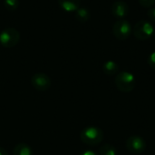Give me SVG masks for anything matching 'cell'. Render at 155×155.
<instances>
[{
    "label": "cell",
    "mask_w": 155,
    "mask_h": 155,
    "mask_svg": "<svg viewBox=\"0 0 155 155\" xmlns=\"http://www.w3.org/2000/svg\"><path fill=\"white\" fill-rule=\"evenodd\" d=\"M5 7L9 11H15L19 6V0H4Z\"/></svg>",
    "instance_id": "obj_14"
},
{
    "label": "cell",
    "mask_w": 155,
    "mask_h": 155,
    "mask_svg": "<svg viewBox=\"0 0 155 155\" xmlns=\"http://www.w3.org/2000/svg\"><path fill=\"white\" fill-rule=\"evenodd\" d=\"M148 64L155 70V52H153L149 56H148Z\"/></svg>",
    "instance_id": "obj_16"
},
{
    "label": "cell",
    "mask_w": 155,
    "mask_h": 155,
    "mask_svg": "<svg viewBox=\"0 0 155 155\" xmlns=\"http://www.w3.org/2000/svg\"><path fill=\"white\" fill-rule=\"evenodd\" d=\"M20 40V33L13 27H7L0 32V45L6 48L15 46Z\"/></svg>",
    "instance_id": "obj_3"
},
{
    "label": "cell",
    "mask_w": 155,
    "mask_h": 155,
    "mask_svg": "<svg viewBox=\"0 0 155 155\" xmlns=\"http://www.w3.org/2000/svg\"><path fill=\"white\" fill-rule=\"evenodd\" d=\"M140 5L145 8H150L152 7L155 3V0H138Z\"/></svg>",
    "instance_id": "obj_15"
},
{
    "label": "cell",
    "mask_w": 155,
    "mask_h": 155,
    "mask_svg": "<svg viewBox=\"0 0 155 155\" xmlns=\"http://www.w3.org/2000/svg\"><path fill=\"white\" fill-rule=\"evenodd\" d=\"M0 155H8V153H7V152L4 148L0 147Z\"/></svg>",
    "instance_id": "obj_19"
},
{
    "label": "cell",
    "mask_w": 155,
    "mask_h": 155,
    "mask_svg": "<svg viewBox=\"0 0 155 155\" xmlns=\"http://www.w3.org/2000/svg\"><path fill=\"white\" fill-rule=\"evenodd\" d=\"M154 27L153 25L146 21V20H141L136 23L134 25V28L133 29V33L134 36L139 40H147L154 34Z\"/></svg>",
    "instance_id": "obj_4"
},
{
    "label": "cell",
    "mask_w": 155,
    "mask_h": 155,
    "mask_svg": "<svg viewBox=\"0 0 155 155\" xmlns=\"http://www.w3.org/2000/svg\"><path fill=\"white\" fill-rule=\"evenodd\" d=\"M60 7L66 12H75L81 4V0H58Z\"/></svg>",
    "instance_id": "obj_9"
},
{
    "label": "cell",
    "mask_w": 155,
    "mask_h": 155,
    "mask_svg": "<svg viewBox=\"0 0 155 155\" xmlns=\"http://www.w3.org/2000/svg\"><path fill=\"white\" fill-rule=\"evenodd\" d=\"M133 33L131 24L125 19H119L113 26V34L118 40H126Z\"/></svg>",
    "instance_id": "obj_5"
},
{
    "label": "cell",
    "mask_w": 155,
    "mask_h": 155,
    "mask_svg": "<svg viewBox=\"0 0 155 155\" xmlns=\"http://www.w3.org/2000/svg\"><path fill=\"white\" fill-rule=\"evenodd\" d=\"M75 18L81 22V23H85L90 19V12L87 8L84 7H79L76 11H75Z\"/></svg>",
    "instance_id": "obj_12"
},
{
    "label": "cell",
    "mask_w": 155,
    "mask_h": 155,
    "mask_svg": "<svg viewBox=\"0 0 155 155\" xmlns=\"http://www.w3.org/2000/svg\"><path fill=\"white\" fill-rule=\"evenodd\" d=\"M98 153L99 155H117V149L112 144L105 143L99 148Z\"/></svg>",
    "instance_id": "obj_13"
},
{
    "label": "cell",
    "mask_w": 155,
    "mask_h": 155,
    "mask_svg": "<svg viewBox=\"0 0 155 155\" xmlns=\"http://www.w3.org/2000/svg\"><path fill=\"white\" fill-rule=\"evenodd\" d=\"M148 16L149 18L155 22V7H150L148 10Z\"/></svg>",
    "instance_id": "obj_17"
},
{
    "label": "cell",
    "mask_w": 155,
    "mask_h": 155,
    "mask_svg": "<svg viewBox=\"0 0 155 155\" xmlns=\"http://www.w3.org/2000/svg\"><path fill=\"white\" fill-rule=\"evenodd\" d=\"M125 147L132 154H141L146 149V142L139 135H132L126 140Z\"/></svg>",
    "instance_id": "obj_6"
},
{
    "label": "cell",
    "mask_w": 155,
    "mask_h": 155,
    "mask_svg": "<svg viewBox=\"0 0 155 155\" xmlns=\"http://www.w3.org/2000/svg\"><path fill=\"white\" fill-rule=\"evenodd\" d=\"M153 35H154V36H155V31H154V34H153Z\"/></svg>",
    "instance_id": "obj_20"
},
{
    "label": "cell",
    "mask_w": 155,
    "mask_h": 155,
    "mask_svg": "<svg viewBox=\"0 0 155 155\" xmlns=\"http://www.w3.org/2000/svg\"><path fill=\"white\" fill-rule=\"evenodd\" d=\"M103 72L108 76H113L118 74L119 66L114 61L108 60L103 64Z\"/></svg>",
    "instance_id": "obj_10"
},
{
    "label": "cell",
    "mask_w": 155,
    "mask_h": 155,
    "mask_svg": "<svg viewBox=\"0 0 155 155\" xmlns=\"http://www.w3.org/2000/svg\"><path fill=\"white\" fill-rule=\"evenodd\" d=\"M14 155H33L31 147L25 143H18L13 151Z\"/></svg>",
    "instance_id": "obj_11"
},
{
    "label": "cell",
    "mask_w": 155,
    "mask_h": 155,
    "mask_svg": "<svg viewBox=\"0 0 155 155\" xmlns=\"http://www.w3.org/2000/svg\"><path fill=\"white\" fill-rule=\"evenodd\" d=\"M114 82L117 89L123 93L132 92L136 84L135 76L128 71H122L116 74Z\"/></svg>",
    "instance_id": "obj_2"
},
{
    "label": "cell",
    "mask_w": 155,
    "mask_h": 155,
    "mask_svg": "<svg viewBox=\"0 0 155 155\" xmlns=\"http://www.w3.org/2000/svg\"><path fill=\"white\" fill-rule=\"evenodd\" d=\"M80 139L86 145L95 146L103 142L104 132L97 126H87L82 130L80 134Z\"/></svg>",
    "instance_id": "obj_1"
},
{
    "label": "cell",
    "mask_w": 155,
    "mask_h": 155,
    "mask_svg": "<svg viewBox=\"0 0 155 155\" xmlns=\"http://www.w3.org/2000/svg\"><path fill=\"white\" fill-rule=\"evenodd\" d=\"M31 84L33 87L38 91L44 92L51 87L52 82L50 77L44 73H37L31 78Z\"/></svg>",
    "instance_id": "obj_7"
},
{
    "label": "cell",
    "mask_w": 155,
    "mask_h": 155,
    "mask_svg": "<svg viewBox=\"0 0 155 155\" xmlns=\"http://www.w3.org/2000/svg\"><path fill=\"white\" fill-rule=\"evenodd\" d=\"M129 13V5L126 2L118 0L115 1L113 5H112V14L114 16L119 18V19H124Z\"/></svg>",
    "instance_id": "obj_8"
},
{
    "label": "cell",
    "mask_w": 155,
    "mask_h": 155,
    "mask_svg": "<svg viewBox=\"0 0 155 155\" xmlns=\"http://www.w3.org/2000/svg\"><path fill=\"white\" fill-rule=\"evenodd\" d=\"M80 155H98L95 152H94V151H91V150H86V151H84V152H83Z\"/></svg>",
    "instance_id": "obj_18"
}]
</instances>
